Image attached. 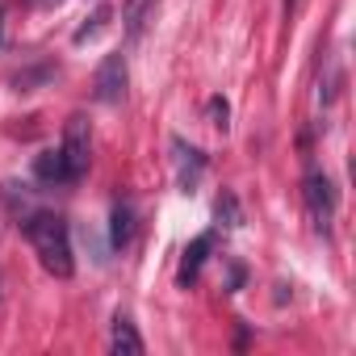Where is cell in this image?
Returning <instances> with one entry per match:
<instances>
[{
    "label": "cell",
    "mask_w": 356,
    "mask_h": 356,
    "mask_svg": "<svg viewBox=\"0 0 356 356\" xmlns=\"http://www.w3.org/2000/svg\"><path fill=\"white\" fill-rule=\"evenodd\" d=\"M34 172H38V181H47V185H67V176H63V155H59V147H55V151H42V155L34 159Z\"/></svg>",
    "instance_id": "obj_9"
},
{
    "label": "cell",
    "mask_w": 356,
    "mask_h": 356,
    "mask_svg": "<svg viewBox=\"0 0 356 356\" xmlns=\"http://www.w3.org/2000/svg\"><path fill=\"white\" fill-rule=\"evenodd\" d=\"M0 30H5V5H0ZM0 42H5V38H0Z\"/></svg>",
    "instance_id": "obj_15"
},
{
    "label": "cell",
    "mask_w": 356,
    "mask_h": 356,
    "mask_svg": "<svg viewBox=\"0 0 356 356\" xmlns=\"http://www.w3.org/2000/svg\"><path fill=\"white\" fill-rule=\"evenodd\" d=\"M109 348H113L118 356H138V352H143V335L134 331V323H130L126 314H118V318H113V335H109Z\"/></svg>",
    "instance_id": "obj_8"
},
{
    "label": "cell",
    "mask_w": 356,
    "mask_h": 356,
    "mask_svg": "<svg viewBox=\"0 0 356 356\" xmlns=\"http://www.w3.org/2000/svg\"><path fill=\"white\" fill-rule=\"evenodd\" d=\"M302 197H306V210H310V222L318 235L331 231V218H335V185L327 172H306L302 181Z\"/></svg>",
    "instance_id": "obj_3"
},
{
    "label": "cell",
    "mask_w": 356,
    "mask_h": 356,
    "mask_svg": "<svg viewBox=\"0 0 356 356\" xmlns=\"http://www.w3.org/2000/svg\"><path fill=\"white\" fill-rule=\"evenodd\" d=\"M130 239H134V210H130V202H113V214H109V243L122 252V248H130Z\"/></svg>",
    "instance_id": "obj_7"
},
{
    "label": "cell",
    "mask_w": 356,
    "mask_h": 356,
    "mask_svg": "<svg viewBox=\"0 0 356 356\" xmlns=\"http://www.w3.org/2000/svg\"><path fill=\"white\" fill-rule=\"evenodd\" d=\"M214 214H218V222H222V227H231V231L243 222V214H239V202H235V193H231V189H222V197H218Z\"/></svg>",
    "instance_id": "obj_12"
},
{
    "label": "cell",
    "mask_w": 356,
    "mask_h": 356,
    "mask_svg": "<svg viewBox=\"0 0 356 356\" xmlns=\"http://www.w3.org/2000/svg\"><path fill=\"white\" fill-rule=\"evenodd\" d=\"M210 252H214V231H202L189 248H185V260H181V273H176V281H181L185 289L202 277V268H206V260H210Z\"/></svg>",
    "instance_id": "obj_6"
},
{
    "label": "cell",
    "mask_w": 356,
    "mask_h": 356,
    "mask_svg": "<svg viewBox=\"0 0 356 356\" xmlns=\"http://www.w3.org/2000/svg\"><path fill=\"white\" fill-rule=\"evenodd\" d=\"M105 22H109V9H97V13L88 17V26H80V30L72 34V38H76V47H84L88 38H97V34L105 30Z\"/></svg>",
    "instance_id": "obj_13"
},
{
    "label": "cell",
    "mask_w": 356,
    "mask_h": 356,
    "mask_svg": "<svg viewBox=\"0 0 356 356\" xmlns=\"http://www.w3.org/2000/svg\"><path fill=\"white\" fill-rule=\"evenodd\" d=\"M59 155H63V176H67V185H76L80 176L88 172V163H92V126H88L84 113H72V118H67Z\"/></svg>",
    "instance_id": "obj_2"
},
{
    "label": "cell",
    "mask_w": 356,
    "mask_h": 356,
    "mask_svg": "<svg viewBox=\"0 0 356 356\" xmlns=\"http://www.w3.org/2000/svg\"><path fill=\"white\" fill-rule=\"evenodd\" d=\"M92 97H97L101 105H118V101L126 97V55H122V51L101 59V67H97V76H92Z\"/></svg>",
    "instance_id": "obj_4"
},
{
    "label": "cell",
    "mask_w": 356,
    "mask_h": 356,
    "mask_svg": "<svg viewBox=\"0 0 356 356\" xmlns=\"http://www.w3.org/2000/svg\"><path fill=\"white\" fill-rule=\"evenodd\" d=\"M51 76H55V67H51V63H42V67L17 72V76H13V88H17V92H34V88H38L42 80H51Z\"/></svg>",
    "instance_id": "obj_11"
},
{
    "label": "cell",
    "mask_w": 356,
    "mask_h": 356,
    "mask_svg": "<svg viewBox=\"0 0 356 356\" xmlns=\"http://www.w3.org/2000/svg\"><path fill=\"white\" fill-rule=\"evenodd\" d=\"M206 109H210V122H214L218 130H227V118H231V105H227L222 97H210V105H206Z\"/></svg>",
    "instance_id": "obj_14"
},
{
    "label": "cell",
    "mask_w": 356,
    "mask_h": 356,
    "mask_svg": "<svg viewBox=\"0 0 356 356\" xmlns=\"http://www.w3.org/2000/svg\"><path fill=\"white\" fill-rule=\"evenodd\" d=\"M151 9H155V0H126V5H122V22H126V34H130V38L143 34Z\"/></svg>",
    "instance_id": "obj_10"
},
{
    "label": "cell",
    "mask_w": 356,
    "mask_h": 356,
    "mask_svg": "<svg viewBox=\"0 0 356 356\" xmlns=\"http://www.w3.org/2000/svg\"><path fill=\"white\" fill-rule=\"evenodd\" d=\"M22 231H26V239L34 243V252H38V260H42V268H47L51 277L67 281V277L76 273L67 218H59V214H51V210H38V214H30V218L22 222Z\"/></svg>",
    "instance_id": "obj_1"
},
{
    "label": "cell",
    "mask_w": 356,
    "mask_h": 356,
    "mask_svg": "<svg viewBox=\"0 0 356 356\" xmlns=\"http://www.w3.org/2000/svg\"><path fill=\"white\" fill-rule=\"evenodd\" d=\"M172 151H176V181H181V193H193L206 176V155L197 147H189L185 138H172Z\"/></svg>",
    "instance_id": "obj_5"
}]
</instances>
